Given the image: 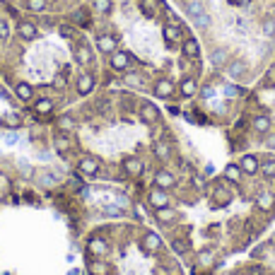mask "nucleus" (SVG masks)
Masks as SVG:
<instances>
[{"mask_svg":"<svg viewBox=\"0 0 275 275\" xmlns=\"http://www.w3.org/2000/svg\"><path fill=\"white\" fill-rule=\"evenodd\" d=\"M87 251H89V256L102 258V256H107V253H109V244H107V239H104V237H89V242H87Z\"/></svg>","mask_w":275,"mask_h":275,"instance_id":"f257e3e1","label":"nucleus"},{"mask_svg":"<svg viewBox=\"0 0 275 275\" xmlns=\"http://www.w3.org/2000/svg\"><path fill=\"white\" fill-rule=\"evenodd\" d=\"M147 203H150L155 210H160V208H166V205H169V195H166L165 189L155 186V189H150V193H147Z\"/></svg>","mask_w":275,"mask_h":275,"instance_id":"f03ea898","label":"nucleus"},{"mask_svg":"<svg viewBox=\"0 0 275 275\" xmlns=\"http://www.w3.org/2000/svg\"><path fill=\"white\" fill-rule=\"evenodd\" d=\"M109 63H111V68H113L116 73H126V70L131 68V55L126 54V51H113Z\"/></svg>","mask_w":275,"mask_h":275,"instance_id":"7ed1b4c3","label":"nucleus"},{"mask_svg":"<svg viewBox=\"0 0 275 275\" xmlns=\"http://www.w3.org/2000/svg\"><path fill=\"white\" fill-rule=\"evenodd\" d=\"M176 184V176L169 171V169H157L155 171V186H160V189H171Z\"/></svg>","mask_w":275,"mask_h":275,"instance_id":"20e7f679","label":"nucleus"},{"mask_svg":"<svg viewBox=\"0 0 275 275\" xmlns=\"http://www.w3.org/2000/svg\"><path fill=\"white\" fill-rule=\"evenodd\" d=\"M239 166H242V171L244 174H258L261 171V160L256 157V155H244L242 160H239Z\"/></svg>","mask_w":275,"mask_h":275,"instance_id":"39448f33","label":"nucleus"},{"mask_svg":"<svg viewBox=\"0 0 275 275\" xmlns=\"http://www.w3.org/2000/svg\"><path fill=\"white\" fill-rule=\"evenodd\" d=\"M140 118L145 123H157L160 121V111H157V107L152 102H142L140 104Z\"/></svg>","mask_w":275,"mask_h":275,"instance_id":"423d86ee","label":"nucleus"},{"mask_svg":"<svg viewBox=\"0 0 275 275\" xmlns=\"http://www.w3.org/2000/svg\"><path fill=\"white\" fill-rule=\"evenodd\" d=\"M142 162L138 160V157H126L123 160V171L131 176V179H140V174H142Z\"/></svg>","mask_w":275,"mask_h":275,"instance_id":"0eeeda50","label":"nucleus"},{"mask_svg":"<svg viewBox=\"0 0 275 275\" xmlns=\"http://www.w3.org/2000/svg\"><path fill=\"white\" fill-rule=\"evenodd\" d=\"M251 128H253L256 133H268V131L273 128V121H271V116L258 113V116H253V118H251Z\"/></svg>","mask_w":275,"mask_h":275,"instance_id":"6e6552de","label":"nucleus"},{"mask_svg":"<svg viewBox=\"0 0 275 275\" xmlns=\"http://www.w3.org/2000/svg\"><path fill=\"white\" fill-rule=\"evenodd\" d=\"M97 46H99V51L102 54H113L116 49H118V41H116V36H111V34H102L99 39H97Z\"/></svg>","mask_w":275,"mask_h":275,"instance_id":"1a4fd4ad","label":"nucleus"},{"mask_svg":"<svg viewBox=\"0 0 275 275\" xmlns=\"http://www.w3.org/2000/svg\"><path fill=\"white\" fill-rule=\"evenodd\" d=\"M78 169H80V174H84V176H92V174L99 171V160L97 157H82L78 162Z\"/></svg>","mask_w":275,"mask_h":275,"instance_id":"9d476101","label":"nucleus"},{"mask_svg":"<svg viewBox=\"0 0 275 275\" xmlns=\"http://www.w3.org/2000/svg\"><path fill=\"white\" fill-rule=\"evenodd\" d=\"M17 34L25 39V41H31V39H36V25L34 22H27V20H22L20 25H17Z\"/></svg>","mask_w":275,"mask_h":275,"instance_id":"9b49d317","label":"nucleus"},{"mask_svg":"<svg viewBox=\"0 0 275 275\" xmlns=\"http://www.w3.org/2000/svg\"><path fill=\"white\" fill-rule=\"evenodd\" d=\"M174 89H176L174 82H171V80H166V78H162V80H157V82H155V94H157V97L169 99V97L174 94Z\"/></svg>","mask_w":275,"mask_h":275,"instance_id":"f8f14e48","label":"nucleus"},{"mask_svg":"<svg viewBox=\"0 0 275 275\" xmlns=\"http://www.w3.org/2000/svg\"><path fill=\"white\" fill-rule=\"evenodd\" d=\"M160 247H162V239L157 237V232H147V234L142 237V248H145L147 253H155Z\"/></svg>","mask_w":275,"mask_h":275,"instance_id":"ddd939ff","label":"nucleus"},{"mask_svg":"<svg viewBox=\"0 0 275 275\" xmlns=\"http://www.w3.org/2000/svg\"><path fill=\"white\" fill-rule=\"evenodd\" d=\"M51 111H54V99L41 97V99L34 102V113H39V116H49Z\"/></svg>","mask_w":275,"mask_h":275,"instance_id":"4468645a","label":"nucleus"},{"mask_svg":"<svg viewBox=\"0 0 275 275\" xmlns=\"http://www.w3.org/2000/svg\"><path fill=\"white\" fill-rule=\"evenodd\" d=\"M0 126L7 128V131H17V128L22 126V116H17V113H5V116L0 118Z\"/></svg>","mask_w":275,"mask_h":275,"instance_id":"2eb2a0df","label":"nucleus"},{"mask_svg":"<svg viewBox=\"0 0 275 275\" xmlns=\"http://www.w3.org/2000/svg\"><path fill=\"white\" fill-rule=\"evenodd\" d=\"M75 87H78L80 94H89V92L94 89V78H92L89 73H82V75L78 78V84H75Z\"/></svg>","mask_w":275,"mask_h":275,"instance_id":"dca6fc26","label":"nucleus"},{"mask_svg":"<svg viewBox=\"0 0 275 275\" xmlns=\"http://www.w3.org/2000/svg\"><path fill=\"white\" fill-rule=\"evenodd\" d=\"M273 193L268 191H261L258 195H256V205H258V210H263V213H268L271 208H273Z\"/></svg>","mask_w":275,"mask_h":275,"instance_id":"f3484780","label":"nucleus"},{"mask_svg":"<svg viewBox=\"0 0 275 275\" xmlns=\"http://www.w3.org/2000/svg\"><path fill=\"white\" fill-rule=\"evenodd\" d=\"M15 94H17V99H22V102H31L34 89H31V84L29 82H17L15 84Z\"/></svg>","mask_w":275,"mask_h":275,"instance_id":"a211bd4d","label":"nucleus"},{"mask_svg":"<svg viewBox=\"0 0 275 275\" xmlns=\"http://www.w3.org/2000/svg\"><path fill=\"white\" fill-rule=\"evenodd\" d=\"M181 51H184L186 58H198V54H200V44H198L195 39H186V41L181 44Z\"/></svg>","mask_w":275,"mask_h":275,"instance_id":"6ab92c4d","label":"nucleus"},{"mask_svg":"<svg viewBox=\"0 0 275 275\" xmlns=\"http://www.w3.org/2000/svg\"><path fill=\"white\" fill-rule=\"evenodd\" d=\"M229 200H232V193L227 191L224 186H218V189H215V193H213V203H215L218 208H222V205H227Z\"/></svg>","mask_w":275,"mask_h":275,"instance_id":"aec40b11","label":"nucleus"},{"mask_svg":"<svg viewBox=\"0 0 275 275\" xmlns=\"http://www.w3.org/2000/svg\"><path fill=\"white\" fill-rule=\"evenodd\" d=\"M242 166L239 165H227L224 166V179L227 181H232V184H237V181H242Z\"/></svg>","mask_w":275,"mask_h":275,"instance_id":"412c9836","label":"nucleus"},{"mask_svg":"<svg viewBox=\"0 0 275 275\" xmlns=\"http://www.w3.org/2000/svg\"><path fill=\"white\" fill-rule=\"evenodd\" d=\"M54 147H55V152H68L70 150V140H68V136L63 131H58L54 136Z\"/></svg>","mask_w":275,"mask_h":275,"instance_id":"4be33fe9","label":"nucleus"},{"mask_svg":"<svg viewBox=\"0 0 275 275\" xmlns=\"http://www.w3.org/2000/svg\"><path fill=\"white\" fill-rule=\"evenodd\" d=\"M155 157L162 160V162H166V160L171 157V147L166 145L165 140H157V142H155Z\"/></svg>","mask_w":275,"mask_h":275,"instance_id":"5701e85b","label":"nucleus"},{"mask_svg":"<svg viewBox=\"0 0 275 275\" xmlns=\"http://www.w3.org/2000/svg\"><path fill=\"white\" fill-rule=\"evenodd\" d=\"M87 271H89L92 275H109L111 268L104 263V261H89V263H87Z\"/></svg>","mask_w":275,"mask_h":275,"instance_id":"b1692460","label":"nucleus"},{"mask_svg":"<svg viewBox=\"0 0 275 275\" xmlns=\"http://www.w3.org/2000/svg\"><path fill=\"white\" fill-rule=\"evenodd\" d=\"M179 89H181L184 97H193V94L198 92V82H195L193 78H186V80H181V87H179Z\"/></svg>","mask_w":275,"mask_h":275,"instance_id":"393cba45","label":"nucleus"},{"mask_svg":"<svg viewBox=\"0 0 275 275\" xmlns=\"http://www.w3.org/2000/svg\"><path fill=\"white\" fill-rule=\"evenodd\" d=\"M179 36H181V29L176 27V25H166L165 27V41L166 44H176Z\"/></svg>","mask_w":275,"mask_h":275,"instance_id":"a878e982","label":"nucleus"},{"mask_svg":"<svg viewBox=\"0 0 275 275\" xmlns=\"http://www.w3.org/2000/svg\"><path fill=\"white\" fill-rule=\"evenodd\" d=\"M157 220L162 222V224H171V222L176 220V213H171L169 205H166V208H160V210H157Z\"/></svg>","mask_w":275,"mask_h":275,"instance_id":"bb28decb","label":"nucleus"},{"mask_svg":"<svg viewBox=\"0 0 275 275\" xmlns=\"http://www.w3.org/2000/svg\"><path fill=\"white\" fill-rule=\"evenodd\" d=\"M261 174L266 179H275V160H263L261 162Z\"/></svg>","mask_w":275,"mask_h":275,"instance_id":"cd10ccee","label":"nucleus"},{"mask_svg":"<svg viewBox=\"0 0 275 275\" xmlns=\"http://www.w3.org/2000/svg\"><path fill=\"white\" fill-rule=\"evenodd\" d=\"M244 70H247V65H244L242 60H234V63H229V65H227V73H229L232 78H239V75H244Z\"/></svg>","mask_w":275,"mask_h":275,"instance_id":"c85d7f7f","label":"nucleus"},{"mask_svg":"<svg viewBox=\"0 0 275 275\" xmlns=\"http://www.w3.org/2000/svg\"><path fill=\"white\" fill-rule=\"evenodd\" d=\"M171 248H174V251H176V253L181 256V253H189L191 244H189L186 239H181V237H179V239H174V242H171Z\"/></svg>","mask_w":275,"mask_h":275,"instance_id":"c756f323","label":"nucleus"},{"mask_svg":"<svg viewBox=\"0 0 275 275\" xmlns=\"http://www.w3.org/2000/svg\"><path fill=\"white\" fill-rule=\"evenodd\" d=\"M29 12H44L46 10V0H25Z\"/></svg>","mask_w":275,"mask_h":275,"instance_id":"7c9ffc66","label":"nucleus"},{"mask_svg":"<svg viewBox=\"0 0 275 275\" xmlns=\"http://www.w3.org/2000/svg\"><path fill=\"white\" fill-rule=\"evenodd\" d=\"M224 63H227V51H224V49L213 51V65H215V68H222Z\"/></svg>","mask_w":275,"mask_h":275,"instance_id":"2f4dec72","label":"nucleus"},{"mask_svg":"<svg viewBox=\"0 0 275 275\" xmlns=\"http://www.w3.org/2000/svg\"><path fill=\"white\" fill-rule=\"evenodd\" d=\"M73 126H75V123H73L70 116H60V118H58V131L68 133V131H73Z\"/></svg>","mask_w":275,"mask_h":275,"instance_id":"473e14b6","label":"nucleus"},{"mask_svg":"<svg viewBox=\"0 0 275 275\" xmlns=\"http://www.w3.org/2000/svg\"><path fill=\"white\" fill-rule=\"evenodd\" d=\"M78 60H80L82 65L92 63V51H89L87 46H80V49H78Z\"/></svg>","mask_w":275,"mask_h":275,"instance_id":"72a5a7b5","label":"nucleus"},{"mask_svg":"<svg viewBox=\"0 0 275 275\" xmlns=\"http://www.w3.org/2000/svg\"><path fill=\"white\" fill-rule=\"evenodd\" d=\"M198 263H200V266H210V263H213V251H210V248H203V251L198 253Z\"/></svg>","mask_w":275,"mask_h":275,"instance_id":"f704fd0d","label":"nucleus"},{"mask_svg":"<svg viewBox=\"0 0 275 275\" xmlns=\"http://www.w3.org/2000/svg\"><path fill=\"white\" fill-rule=\"evenodd\" d=\"M140 7H142V12H145L147 17H152V15H155V10H157L155 0H140Z\"/></svg>","mask_w":275,"mask_h":275,"instance_id":"c9c22d12","label":"nucleus"},{"mask_svg":"<svg viewBox=\"0 0 275 275\" xmlns=\"http://www.w3.org/2000/svg\"><path fill=\"white\" fill-rule=\"evenodd\" d=\"M94 10H97L99 15L111 12V0H94Z\"/></svg>","mask_w":275,"mask_h":275,"instance_id":"e433bc0d","label":"nucleus"},{"mask_svg":"<svg viewBox=\"0 0 275 275\" xmlns=\"http://www.w3.org/2000/svg\"><path fill=\"white\" fill-rule=\"evenodd\" d=\"M73 20H75L78 25H84V27L89 25V15H87V10H78V12L73 15Z\"/></svg>","mask_w":275,"mask_h":275,"instance_id":"4c0bfd02","label":"nucleus"},{"mask_svg":"<svg viewBox=\"0 0 275 275\" xmlns=\"http://www.w3.org/2000/svg\"><path fill=\"white\" fill-rule=\"evenodd\" d=\"M189 15L191 17H198V15H205V10H203L200 2H189Z\"/></svg>","mask_w":275,"mask_h":275,"instance_id":"58836bf2","label":"nucleus"},{"mask_svg":"<svg viewBox=\"0 0 275 275\" xmlns=\"http://www.w3.org/2000/svg\"><path fill=\"white\" fill-rule=\"evenodd\" d=\"M263 34H266V36H273L275 34V20H266V22H263Z\"/></svg>","mask_w":275,"mask_h":275,"instance_id":"ea45409f","label":"nucleus"},{"mask_svg":"<svg viewBox=\"0 0 275 275\" xmlns=\"http://www.w3.org/2000/svg\"><path fill=\"white\" fill-rule=\"evenodd\" d=\"M7 36H10V22L0 20V39H7Z\"/></svg>","mask_w":275,"mask_h":275,"instance_id":"a19ab883","label":"nucleus"},{"mask_svg":"<svg viewBox=\"0 0 275 275\" xmlns=\"http://www.w3.org/2000/svg\"><path fill=\"white\" fill-rule=\"evenodd\" d=\"M193 22H195V25H198V27H208V25H210V17H208V15H198V17H193Z\"/></svg>","mask_w":275,"mask_h":275,"instance_id":"79ce46f5","label":"nucleus"},{"mask_svg":"<svg viewBox=\"0 0 275 275\" xmlns=\"http://www.w3.org/2000/svg\"><path fill=\"white\" fill-rule=\"evenodd\" d=\"M58 31H60V36H65V39H73V36H75V29L68 27V25H63Z\"/></svg>","mask_w":275,"mask_h":275,"instance_id":"37998d69","label":"nucleus"},{"mask_svg":"<svg viewBox=\"0 0 275 275\" xmlns=\"http://www.w3.org/2000/svg\"><path fill=\"white\" fill-rule=\"evenodd\" d=\"M39 136H41V126H31V131H29V138H31V140H36Z\"/></svg>","mask_w":275,"mask_h":275,"instance_id":"c03bdc74","label":"nucleus"},{"mask_svg":"<svg viewBox=\"0 0 275 275\" xmlns=\"http://www.w3.org/2000/svg\"><path fill=\"white\" fill-rule=\"evenodd\" d=\"M237 94H239V87H232V84H229V87H227V97H237Z\"/></svg>","mask_w":275,"mask_h":275,"instance_id":"a18cd8bd","label":"nucleus"},{"mask_svg":"<svg viewBox=\"0 0 275 275\" xmlns=\"http://www.w3.org/2000/svg\"><path fill=\"white\" fill-rule=\"evenodd\" d=\"M126 82L128 84H140V78H138V75H128V78H126Z\"/></svg>","mask_w":275,"mask_h":275,"instance_id":"49530a36","label":"nucleus"},{"mask_svg":"<svg viewBox=\"0 0 275 275\" xmlns=\"http://www.w3.org/2000/svg\"><path fill=\"white\" fill-rule=\"evenodd\" d=\"M136 215L140 220H145V208H142V205H136Z\"/></svg>","mask_w":275,"mask_h":275,"instance_id":"de8ad7c7","label":"nucleus"},{"mask_svg":"<svg viewBox=\"0 0 275 275\" xmlns=\"http://www.w3.org/2000/svg\"><path fill=\"white\" fill-rule=\"evenodd\" d=\"M229 2H232V5H239V7H244V5H248L251 0H229Z\"/></svg>","mask_w":275,"mask_h":275,"instance_id":"09e8293b","label":"nucleus"},{"mask_svg":"<svg viewBox=\"0 0 275 275\" xmlns=\"http://www.w3.org/2000/svg\"><path fill=\"white\" fill-rule=\"evenodd\" d=\"M268 80H271V82H275V65L268 70Z\"/></svg>","mask_w":275,"mask_h":275,"instance_id":"8fccbe9b","label":"nucleus"}]
</instances>
